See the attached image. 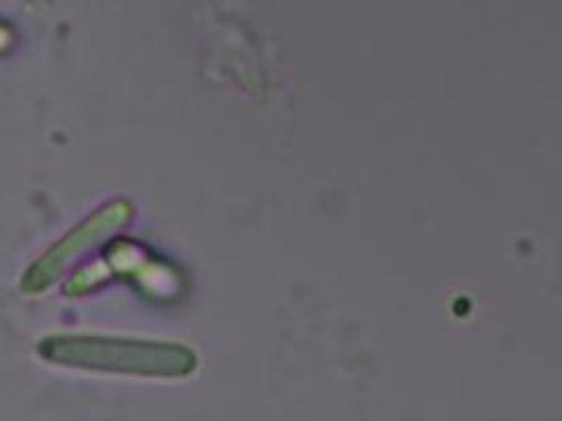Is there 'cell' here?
<instances>
[{
  "label": "cell",
  "instance_id": "obj_2",
  "mask_svg": "<svg viewBox=\"0 0 562 421\" xmlns=\"http://www.w3.org/2000/svg\"><path fill=\"white\" fill-rule=\"evenodd\" d=\"M133 219V205L125 198H116L105 203L103 207L93 210L85 221H80L75 230H70L61 240H57L47 253H43L36 262L27 268L22 281L24 293H41L49 289L59 276L77 262L78 258L87 255L103 240L121 232Z\"/></svg>",
  "mask_w": 562,
  "mask_h": 421
},
{
  "label": "cell",
  "instance_id": "obj_1",
  "mask_svg": "<svg viewBox=\"0 0 562 421\" xmlns=\"http://www.w3.org/2000/svg\"><path fill=\"white\" fill-rule=\"evenodd\" d=\"M38 356L57 367L160 379H183L199 368L194 350L183 343L89 333L49 335L38 343Z\"/></svg>",
  "mask_w": 562,
  "mask_h": 421
}]
</instances>
